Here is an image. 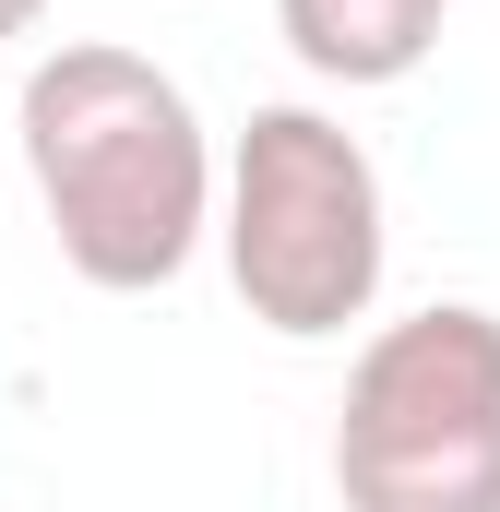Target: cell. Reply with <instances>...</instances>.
<instances>
[{
	"label": "cell",
	"mask_w": 500,
	"mask_h": 512,
	"mask_svg": "<svg viewBox=\"0 0 500 512\" xmlns=\"http://www.w3.org/2000/svg\"><path fill=\"white\" fill-rule=\"evenodd\" d=\"M441 12H453V0H274L286 48H298L322 84H405V72L441 48Z\"/></svg>",
	"instance_id": "cell-4"
},
{
	"label": "cell",
	"mask_w": 500,
	"mask_h": 512,
	"mask_svg": "<svg viewBox=\"0 0 500 512\" xmlns=\"http://www.w3.org/2000/svg\"><path fill=\"white\" fill-rule=\"evenodd\" d=\"M36 24H48V0H0V48H12V36H36Z\"/></svg>",
	"instance_id": "cell-5"
},
{
	"label": "cell",
	"mask_w": 500,
	"mask_h": 512,
	"mask_svg": "<svg viewBox=\"0 0 500 512\" xmlns=\"http://www.w3.org/2000/svg\"><path fill=\"white\" fill-rule=\"evenodd\" d=\"M227 286L262 334L286 346H334L346 322H370L393 227H381V167L370 143L322 108H250L227 155Z\"/></svg>",
	"instance_id": "cell-2"
},
{
	"label": "cell",
	"mask_w": 500,
	"mask_h": 512,
	"mask_svg": "<svg viewBox=\"0 0 500 512\" xmlns=\"http://www.w3.org/2000/svg\"><path fill=\"white\" fill-rule=\"evenodd\" d=\"M12 143H24V179H36L60 262L96 298L179 286L203 227L227 215V167H215L203 108L179 96V72H155L143 48H108V36H72L24 72Z\"/></svg>",
	"instance_id": "cell-1"
},
{
	"label": "cell",
	"mask_w": 500,
	"mask_h": 512,
	"mask_svg": "<svg viewBox=\"0 0 500 512\" xmlns=\"http://www.w3.org/2000/svg\"><path fill=\"white\" fill-rule=\"evenodd\" d=\"M346 512H500V310L429 298L381 322L334 405Z\"/></svg>",
	"instance_id": "cell-3"
}]
</instances>
